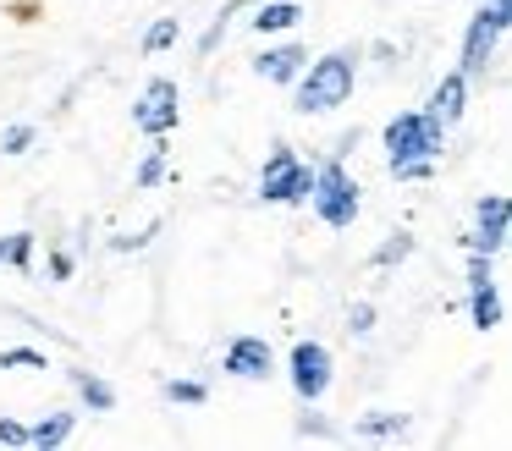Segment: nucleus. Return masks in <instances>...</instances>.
<instances>
[{
	"instance_id": "obj_1",
	"label": "nucleus",
	"mask_w": 512,
	"mask_h": 451,
	"mask_svg": "<svg viewBox=\"0 0 512 451\" xmlns=\"http://www.w3.org/2000/svg\"><path fill=\"white\" fill-rule=\"evenodd\" d=\"M446 149V121L435 110H402L386 121V165L397 182H424Z\"/></svg>"
},
{
	"instance_id": "obj_2",
	"label": "nucleus",
	"mask_w": 512,
	"mask_h": 451,
	"mask_svg": "<svg viewBox=\"0 0 512 451\" xmlns=\"http://www.w3.org/2000/svg\"><path fill=\"white\" fill-rule=\"evenodd\" d=\"M358 77V55L353 50H331L320 61H309V72L298 77V110L303 116H325V110L347 105Z\"/></svg>"
},
{
	"instance_id": "obj_3",
	"label": "nucleus",
	"mask_w": 512,
	"mask_h": 451,
	"mask_svg": "<svg viewBox=\"0 0 512 451\" xmlns=\"http://www.w3.org/2000/svg\"><path fill=\"white\" fill-rule=\"evenodd\" d=\"M309 204H314V215H320L331 231H347V226L358 220V209H364V193H358V182L347 176L342 160H325L320 171H314Z\"/></svg>"
},
{
	"instance_id": "obj_4",
	"label": "nucleus",
	"mask_w": 512,
	"mask_h": 451,
	"mask_svg": "<svg viewBox=\"0 0 512 451\" xmlns=\"http://www.w3.org/2000/svg\"><path fill=\"white\" fill-rule=\"evenodd\" d=\"M309 193H314V171L298 160L292 143H276L265 154V171H259V198L265 204H303Z\"/></svg>"
},
{
	"instance_id": "obj_5",
	"label": "nucleus",
	"mask_w": 512,
	"mask_h": 451,
	"mask_svg": "<svg viewBox=\"0 0 512 451\" xmlns=\"http://www.w3.org/2000/svg\"><path fill=\"white\" fill-rule=\"evenodd\" d=\"M177 116H182L177 83H171V77H149L144 94H138V105H133V127L149 132V138H166V132L177 127Z\"/></svg>"
},
{
	"instance_id": "obj_6",
	"label": "nucleus",
	"mask_w": 512,
	"mask_h": 451,
	"mask_svg": "<svg viewBox=\"0 0 512 451\" xmlns=\"http://www.w3.org/2000/svg\"><path fill=\"white\" fill-rule=\"evenodd\" d=\"M287 374H292L298 402H320V396L331 391V347H320V341H298L292 358H287Z\"/></svg>"
},
{
	"instance_id": "obj_7",
	"label": "nucleus",
	"mask_w": 512,
	"mask_h": 451,
	"mask_svg": "<svg viewBox=\"0 0 512 451\" xmlns=\"http://www.w3.org/2000/svg\"><path fill=\"white\" fill-rule=\"evenodd\" d=\"M507 33V17H501V6L490 0V6H479L474 11V22H468V33H463V72L468 77H479L490 66V55H496V39Z\"/></svg>"
},
{
	"instance_id": "obj_8",
	"label": "nucleus",
	"mask_w": 512,
	"mask_h": 451,
	"mask_svg": "<svg viewBox=\"0 0 512 451\" xmlns=\"http://www.w3.org/2000/svg\"><path fill=\"white\" fill-rule=\"evenodd\" d=\"M490 259L496 253H468V319H474V330L501 325V292L490 281Z\"/></svg>"
},
{
	"instance_id": "obj_9",
	"label": "nucleus",
	"mask_w": 512,
	"mask_h": 451,
	"mask_svg": "<svg viewBox=\"0 0 512 451\" xmlns=\"http://www.w3.org/2000/svg\"><path fill=\"white\" fill-rule=\"evenodd\" d=\"M501 242H512V198L485 193L474 204V237H468V253H496Z\"/></svg>"
},
{
	"instance_id": "obj_10",
	"label": "nucleus",
	"mask_w": 512,
	"mask_h": 451,
	"mask_svg": "<svg viewBox=\"0 0 512 451\" xmlns=\"http://www.w3.org/2000/svg\"><path fill=\"white\" fill-rule=\"evenodd\" d=\"M221 369L232 374V380H270V369H276V352H270L265 336H237L232 347H226Z\"/></svg>"
},
{
	"instance_id": "obj_11",
	"label": "nucleus",
	"mask_w": 512,
	"mask_h": 451,
	"mask_svg": "<svg viewBox=\"0 0 512 451\" xmlns=\"http://www.w3.org/2000/svg\"><path fill=\"white\" fill-rule=\"evenodd\" d=\"M303 66H309V50H303V44H270L254 61V72L265 77V83H298Z\"/></svg>"
},
{
	"instance_id": "obj_12",
	"label": "nucleus",
	"mask_w": 512,
	"mask_h": 451,
	"mask_svg": "<svg viewBox=\"0 0 512 451\" xmlns=\"http://www.w3.org/2000/svg\"><path fill=\"white\" fill-rule=\"evenodd\" d=\"M463 105H468V72L457 66V72H446L441 83H435V94H430V110L446 121V127H457V121H463Z\"/></svg>"
},
{
	"instance_id": "obj_13",
	"label": "nucleus",
	"mask_w": 512,
	"mask_h": 451,
	"mask_svg": "<svg viewBox=\"0 0 512 451\" xmlns=\"http://www.w3.org/2000/svg\"><path fill=\"white\" fill-rule=\"evenodd\" d=\"M303 22V6L298 0H259V11L248 17V28L254 33H287Z\"/></svg>"
},
{
	"instance_id": "obj_14",
	"label": "nucleus",
	"mask_w": 512,
	"mask_h": 451,
	"mask_svg": "<svg viewBox=\"0 0 512 451\" xmlns=\"http://www.w3.org/2000/svg\"><path fill=\"white\" fill-rule=\"evenodd\" d=\"M67 374H72V385H78V396L89 402V413H111L116 407V391L100 380V374H89V369H67Z\"/></svg>"
},
{
	"instance_id": "obj_15",
	"label": "nucleus",
	"mask_w": 512,
	"mask_h": 451,
	"mask_svg": "<svg viewBox=\"0 0 512 451\" xmlns=\"http://www.w3.org/2000/svg\"><path fill=\"white\" fill-rule=\"evenodd\" d=\"M72 424H78V413H45L34 429H28V446H39V451H45V446H61V440L72 435Z\"/></svg>"
},
{
	"instance_id": "obj_16",
	"label": "nucleus",
	"mask_w": 512,
	"mask_h": 451,
	"mask_svg": "<svg viewBox=\"0 0 512 451\" xmlns=\"http://www.w3.org/2000/svg\"><path fill=\"white\" fill-rule=\"evenodd\" d=\"M0 264L28 270V264H34V231H12V237H0Z\"/></svg>"
},
{
	"instance_id": "obj_17",
	"label": "nucleus",
	"mask_w": 512,
	"mask_h": 451,
	"mask_svg": "<svg viewBox=\"0 0 512 451\" xmlns=\"http://www.w3.org/2000/svg\"><path fill=\"white\" fill-rule=\"evenodd\" d=\"M160 176H166V138H155V149L144 154V165H138V176H133V187H155Z\"/></svg>"
},
{
	"instance_id": "obj_18",
	"label": "nucleus",
	"mask_w": 512,
	"mask_h": 451,
	"mask_svg": "<svg viewBox=\"0 0 512 451\" xmlns=\"http://www.w3.org/2000/svg\"><path fill=\"white\" fill-rule=\"evenodd\" d=\"M177 33H182V28H177V17H160L155 28L144 33V55H160V50H171V44H177Z\"/></svg>"
},
{
	"instance_id": "obj_19",
	"label": "nucleus",
	"mask_w": 512,
	"mask_h": 451,
	"mask_svg": "<svg viewBox=\"0 0 512 451\" xmlns=\"http://www.w3.org/2000/svg\"><path fill=\"white\" fill-rule=\"evenodd\" d=\"M0 369H50V358L39 347H6L0 352Z\"/></svg>"
},
{
	"instance_id": "obj_20",
	"label": "nucleus",
	"mask_w": 512,
	"mask_h": 451,
	"mask_svg": "<svg viewBox=\"0 0 512 451\" xmlns=\"http://www.w3.org/2000/svg\"><path fill=\"white\" fill-rule=\"evenodd\" d=\"M166 396H171V402H188V407H199L210 391H204L199 380H166Z\"/></svg>"
},
{
	"instance_id": "obj_21",
	"label": "nucleus",
	"mask_w": 512,
	"mask_h": 451,
	"mask_svg": "<svg viewBox=\"0 0 512 451\" xmlns=\"http://www.w3.org/2000/svg\"><path fill=\"white\" fill-rule=\"evenodd\" d=\"M28 143H34V127H23V121L0 132V154H28Z\"/></svg>"
},
{
	"instance_id": "obj_22",
	"label": "nucleus",
	"mask_w": 512,
	"mask_h": 451,
	"mask_svg": "<svg viewBox=\"0 0 512 451\" xmlns=\"http://www.w3.org/2000/svg\"><path fill=\"white\" fill-rule=\"evenodd\" d=\"M364 429L369 435H391V429H402V413H375V418H364Z\"/></svg>"
},
{
	"instance_id": "obj_23",
	"label": "nucleus",
	"mask_w": 512,
	"mask_h": 451,
	"mask_svg": "<svg viewBox=\"0 0 512 451\" xmlns=\"http://www.w3.org/2000/svg\"><path fill=\"white\" fill-rule=\"evenodd\" d=\"M0 440H6V446H28V429L17 424V418H0Z\"/></svg>"
},
{
	"instance_id": "obj_24",
	"label": "nucleus",
	"mask_w": 512,
	"mask_h": 451,
	"mask_svg": "<svg viewBox=\"0 0 512 451\" xmlns=\"http://www.w3.org/2000/svg\"><path fill=\"white\" fill-rule=\"evenodd\" d=\"M369 325H375V308H369V303H358L353 314H347V330H358V336H364Z\"/></svg>"
},
{
	"instance_id": "obj_25",
	"label": "nucleus",
	"mask_w": 512,
	"mask_h": 451,
	"mask_svg": "<svg viewBox=\"0 0 512 451\" xmlns=\"http://www.w3.org/2000/svg\"><path fill=\"white\" fill-rule=\"evenodd\" d=\"M408 248H413V242H408V237H397V242H386V248H380L375 259H380V264H391V259H402Z\"/></svg>"
},
{
	"instance_id": "obj_26",
	"label": "nucleus",
	"mask_w": 512,
	"mask_h": 451,
	"mask_svg": "<svg viewBox=\"0 0 512 451\" xmlns=\"http://www.w3.org/2000/svg\"><path fill=\"white\" fill-rule=\"evenodd\" d=\"M50 275H56V281H67V275H72V253H50Z\"/></svg>"
},
{
	"instance_id": "obj_27",
	"label": "nucleus",
	"mask_w": 512,
	"mask_h": 451,
	"mask_svg": "<svg viewBox=\"0 0 512 451\" xmlns=\"http://www.w3.org/2000/svg\"><path fill=\"white\" fill-rule=\"evenodd\" d=\"M496 6H501V17H507V33H512V0H496Z\"/></svg>"
}]
</instances>
